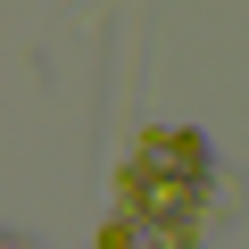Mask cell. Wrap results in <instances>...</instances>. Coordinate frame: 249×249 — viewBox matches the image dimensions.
Segmentation results:
<instances>
[{"label":"cell","instance_id":"1","mask_svg":"<svg viewBox=\"0 0 249 249\" xmlns=\"http://www.w3.org/2000/svg\"><path fill=\"white\" fill-rule=\"evenodd\" d=\"M0 249H34V241H25V232H0Z\"/></svg>","mask_w":249,"mask_h":249}]
</instances>
